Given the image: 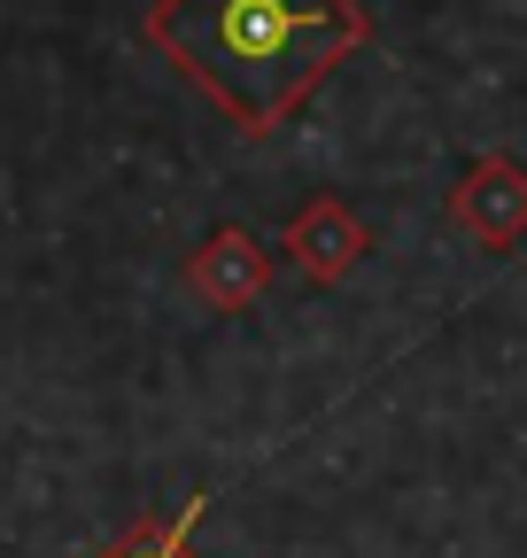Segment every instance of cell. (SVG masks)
<instances>
[{"label":"cell","mask_w":527,"mask_h":558,"mask_svg":"<svg viewBox=\"0 0 527 558\" xmlns=\"http://www.w3.org/2000/svg\"><path fill=\"white\" fill-rule=\"evenodd\" d=\"M365 248H372V233L350 218V209H342L334 194H318V202L303 209V218L287 226V256H295L310 279H342V271H350Z\"/></svg>","instance_id":"cell-4"},{"label":"cell","mask_w":527,"mask_h":558,"mask_svg":"<svg viewBox=\"0 0 527 558\" xmlns=\"http://www.w3.org/2000/svg\"><path fill=\"white\" fill-rule=\"evenodd\" d=\"M140 39L264 140L372 39V16L357 0H156Z\"/></svg>","instance_id":"cell-1"},{"label":"cell","mask_w":527,"mask_h":558,"mask_svg":"<svg viewBox=\"0 0 527 558\" xmlns=\"http://www.w3.org/2000/svg\"><path fill=\"white\" fill-rule=\"evenodd\" d=\"M210 512V497H186L179 512H140L132 527H117L94 558H194V520Z\"/></svg>","instance_id":"cell-5"},{"label":"cell","mask_w":527,"mask_h":558,"mask_svg":"<svg viewBox=\"0 0 527 558\" xmlns=\"http://www.w3.org/2000/svg\"><path fill=\"white\" fill-rule=\"evenodd\" d=\"M179 279H186V295H203L210 311H248V303H264V288H272V256H264L241 226H218L186 256Z\"/></svg>","instance_id":"cell-2"},{"label":"cell","mask_w":527,"mask_h":558,"mask_svg":"<svg viewBox=\"0 0 527 558\" xmlns=\"http://www.w3.org/2000/svg\"><path fill=\"white\" fill-rule=\"evenodd\" d=\"M450 226H457V233H474L481 248H512V241L527 233V171L504 163V156L474 163L466 186L450 194Z\"/></svg>","instance_id":"cell-3"}]
</instances>
